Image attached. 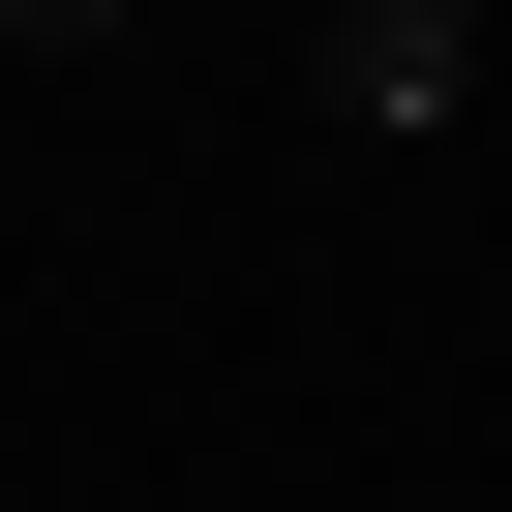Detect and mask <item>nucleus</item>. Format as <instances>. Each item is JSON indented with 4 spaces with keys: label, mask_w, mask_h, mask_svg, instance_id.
Listing matches in <instances>:
<instances>
[{
    "label": "nucleus",
    "mask_w": 512,
    "mask_h": 512,
    "mask_svg": "<svg viewBox=\"0 0 512 512\" xmlns=\"http://www.w3.org/2000/svg\"><path fill=\"white\" fill-rule=\"evenodd\" d=\"M302 91H332L362 151H422V121L482 91V0H332V61H302Z\"/></svg>",
    "instance_id": "obj_1"
},
{
    "label": "nucleus",
    "mask_w": 512,
    "mask_h": 512,
    "mask_svg": "<svg viewBox=\"0 0 512 512\" xmlns=\"http://www.w3.org/2000/svg\"><path fill=\"white\" fill-rule=\"evenodd\" d=\"M91 31H121V0H0V61H91Z\"/></svg>",
    "instance_id": "obj_2"
}]
</instances>
